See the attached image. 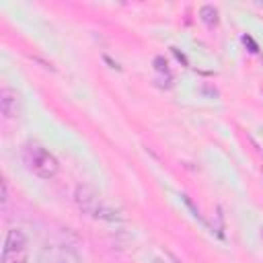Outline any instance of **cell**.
I'll return each instance as SVG.
<instances>
[{
  "mask_svg": "<svg viewBox=\"0 0 263 263\" xmlns=\"http://www.w3.org/2000/svg\"><path fill=\"white\" fill-rule=\"evenodd\" d=\"M23 162H25L27 171L39 179H53L60 171L58 158L51 152H47L43 146L33 144V142L23 146Z\"/></svg>",
  "mask_w": 263,
  "mask_h": 263,
  "instance_id": "1",
  "label": "cell"
},
{
  "mask_svg": "<svg viewBox=\"0 0 263 263\" xmlns=\"http://www.w3.org/2000/svg\"><path fill=\"white\" fill-rule=\"evenodd\" d=\"M2 263H27V238L18 228L8 230L4 249H2Z\"/></svg>",
  "mask_w": 263,
  "mask_h": 263,
  "instance_id": "2",
  "label": "cell"
},
{
  "mask_svg": "<svg viewBox=\"0 0 263 263\" xmlns=\"http://www.w3.org/2000/svg\"><path fill=\"white\" fill-rule=\"evenodd\" d=\"M37 263H82L80 255L66 245H47L41 249Z\"/></svg>",
  "mask_w": 263,
  "mask_h": 263,
  "instance_id": "3",
  "label": "cell"
},
{
  "mask_svg": "<svg viewBox=\"0 0 263 263\" xmlns=\"http://www.w3.org/2000/svg\"><path fill=\"white\" fill-rule=\"evenodd\" d=\"M0 109H2V115L6 119H14L18 117L21 113V103H18V95L12 90V88H2L0 90Z\"/></svg>",
  "mask_w": 263,
  "mask_h": 263,
  "instance_id": "4",
  "label": "cell"
},
{
  "mask_svg": "<svg viewBox=\"0 0 263 263\" xmlns=\"http://www.w3.org/2000/svg\"><path fill=\"white\" fill-rule=\"evenodd\" d=\"M199 16H201V21L205 23V25H210V27H214V25H218V8H214L212 4H205V6H201V10H199Z\"/></svg>",
  "mask_w": 263,
  "mask_h": 263,
  "instance_id": "5",
  "label": "cell"
},
{
  "mask_svg": "<svg viewBox=\"0 0 263 263\" xmlns=\"http://www.w3.org/2000/svg\"><path fill=\"white\" fill-rule=\"evenodd\" d=\"M242 43H245V45H249V51H253V53H257V51H259V47H257V43L253 41V37H251V35H242Z\"/></svg>",
  "mask_w": 263,
  "mask_h": 263,
  "instance_id": "6",
  "label": "cell"
},
{
  "mask_svg": "<svg viewBox=\"0 0 263 263\" xmlns=\"http://www.w3.org/2000/svg\"><path fill=\"white\" fill-rule=\"evenodd\" d=\"M8 201V189H6V181H2V205H6Z\"/></svg>",
  "mask_w": 263,
  "mask_h": 263,
  "instance_id": "7",
  "label": "cell"
},
{
  "mask_svg": "<svg viewBox=\"0 0 263 263\" xmlns=\"http://www.w3.org/2000/svg\"><path fill=\"white\" fill-rule=\"evenodd\" d=\"M261 236H263V232H261Z\"/></svg>",
  "mask_w": 263,
  "mask_h": 263,
  "instance_id": "8",
  "label": "cell"
}]
</instances>
